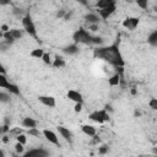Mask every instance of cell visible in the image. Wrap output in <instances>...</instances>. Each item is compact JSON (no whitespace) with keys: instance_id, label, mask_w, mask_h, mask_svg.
<instances>
[{"instance_id":"17","label":"cell","mask_w":157,"mask_h":157,"mask_svg":"<svg viewBox=\"0 0 157 157\" xmlns=\"http://www.w3.org/2000/svg\"><path fill=\"white\" fill-rule=\"evenodd\" d=\"M37 120L36 119H33V118H29V117H26V118H23V120H22V125L25 126V128H28V129H33V128H37Z\"/></svg>"},{"instance_id":"12","label":"cell","mask_w":157,"mask_h":157,"mask_svg":"<svg viewBox=\"0 0 157 157\" xmlns=\"http://www.w3.org/2000/svg\"><path fill=\"white\" fill-rule=\"evenodd\" d=\"M81 130H82V132H83L85 135H87V136H90V137H93V136H96V134H97L96 128H94L93 125H90V124H83V125L81 126Z\"/></svg>"},{"instance_id":"11","label":"cell","mask_w":157,"mask_h":157,"mask_svg":"<svg viewBox=\"0 0 157 157\" xmlns=\"http://www.w3.org/2000/svg\"><path fill=\"white\" fill-rule=\"evenodd\" d=\"M58 129V131H59V134L61 135V137H64L67 142H71L72 141V132L67 129V128H65V126H58L56 128Z\"/></svg>"},{"instance_id":"32","label":"cell","mask_w":157,"mask_h":157,"mask_svg":"<svg viewBox=\"0 0 157 157\" xmlns=\"http://www.w3.org/2000/svg\"><path fill=\"white\" fill-rule=\"evenodd\" d=\"M0 31H1V33H6V32L10 31V27H9L6 23H2V25L0 26Z\"/></svg>"},{"instance_id":"6","label":"cell","mask_w":157,"mask_h":157,"mask_svg":"<svg viewBox=\"0 0 157 157\" xmlns=\"http://www.w3.org/2000/svg\"><path fill=\"white\" fill-rule=\"evenodd\" d=\"M43 136L50 142V144H53V145H56V146H60V142H59V137H58V135L53 131V130H49V129H44L43 131Z\"/></svg>"},{"instance_id":"34","label":"cell","mask_w":157,"mask_h":157,"mask_svg":"<svg viewBox=\"0 0 157 157\" xmlns=\"http://www.w3.org/2000/svg\"><path fill=\"white\" fill-rule=\"evenodd\" d=\"M65 15H66V11H65V10H59L58 13H56V17H59V18H64Z\"/></svg>"},{"instance_id":"37","label":"cell","mask_w":157,"mask_h":157,"mask_svg":"<svg viewBox=\"0 0 157 157\" xmlns=\"http://www.w3.org/2000/svg\"><path fill=\"white\" fill-rule=\"evenodd\" d=\"M0 157H5V155H4V151H2V150L0 151Z\"/></svg>"},{"instance_id":"36","label":"cell","mask_w":157,"mask_h":157,"mask_svg":"<svg viewBox=\"0 0 157 157\" xmlns=\"http://www.w3.org/2000/svg\"><path fill=\"white\" fill-rule=\"evenodd\" d=\"M2 141H4V142H7V141H9V136H4V137H2Z\"/></svg>"},{"instance_id":"30","label":"cell","mask_w":157,"mask_h":157,"mask_svg":"<svg viewBox=\"0 0 157 157\" xmlns=\"http://www.w3.org/2000/svg\"><path fill=\"white\" fill-rule=\"evenodd\" d=\"M137 6H140L141 9H147V6H148V4H147V0H137Z\"/></svg>"},{"instance_id":"21","label":"cell","mask_w":157,"mask_h":157,"mask_svg":"<svg viewBox=\"0 0 157 157\" xmlns=\"http://www.w3.org/2000/svg\"><path fill=\"white\" fill-rule=\"evenodd\" d=\"M147 42H148V44H151L152 47H157V29L153 31V32L147 37Z\"/></svg>"},{"instance_id":"13","label":"cell","mask_w":157,"mask_h":157,"mask_svg":"<svg viewBox=\"0 0 157 157\" xmlns=\"http://www.w3.org/2000/svg\"><path fill=\"white\" fill-rule=\"evenodd\" d=\"M85 20L88 23V26H92V25H98L101 21V17L98 13H87L85 16Z\"/></svg>"},{"instance_id":"1","label":"cell","mask_w":157,"mask_h":157,"mask_svg":"<svg viewBox=\"0 0 157 157\" xmlns=\"http://www.w3.org/2000/svg\"><path fill=\"white\" fill-rule=\"evenodd\" d=\"M93 56L96 59H102L110 65H113L115 69L123 70L124 67V59L120 54L119 47L117 44H112L109 47H98L93 50Z\"/></svg>"},{"instance_id":"38","label":"cell","mask_w":157,"mask_h":157,"mask_svg":"<svg viewBox=\"0 0 157 157\" xmlns=\"http://www.w3.org/2000/svg\"><path fill=\"white\" fill-rule=\"evenodd\" d=\"M155 11H156V12H157V6H156V7H155Z\"/></svg>"},{"instance_id":"10","label":"cell","mask_w":157,"mask_h":157,"mask_svg":"<svg viewBox=\"0 0 157 157\" xmlns=\"http://www.w3.org/2000/svg\"><path fill=\"white\" fill-rule=\"evenodd\" d=\"M115 9H117V5H113V6L107 7V9H103V10H98V15H99V17H101V18L107 20L108 17H110V16L114 13Z\"/></svg>"},{"instance_id":"18","label":"cell","mask_w":157,"mask_h":157,"mask_svg":"<svg viewBox=\"0 0 157 157\" xmlns=\"http://www.w3.org/2000/svg\"><path fill=\"white\" fill-rule=\"evenodd\" d=\"M65 65H66V63H65V59H64L63 56L56 55V56L53 59V66H54V67H56V69H61V67H64Z\"/></svg>"},{"instance_id":"7","label":"cell","mask_w":157,"mask_h":157,"mask_svg":"<svg viewBox=\"0 0 157 157\" xmlns=\"http://www.w3.org/2000/svg\"><path fill=\"white\" fill-rule=\"evenodd\" d=\"M139 22H140V18H139V17H126V18L123 21L121 25H123V27H125L126 29L134 31V29L137 27Z\"/></svg>"},{"instance_id":"8","label":"cell","mask_w":157,"mask_h":157,"mask_svg":"<svg viewBox=\"0 0 157 157\" xmlns=\"http://www.w3.org/2000/svg\"><path fill=\"white\" fill-rule=\"evenodd\" d=\"M66 96H67V98H69L70 101H72V102H75V103H83V97H82V94H81L78 91H76V90H69L67 93H66Z\"/></svg>"},{"instance_id":"19","label":"cell","mask_w":157,"mask_h":157,"mask_svg":"<svg viewBox=\"0 0 157 157\" xmlns=\"http://www.w3.org/2000/svg\"><path fill=\"white\" fill-rule=\"evenodd\" d=\"M120 81H121V76L117 72V74L112 75V76L108 78V85H109V86H118V85L120 83Z\"/></svg>"},{"instance_id":"14","label":"cell","mask_w":157,"mask_h":157,"mask_svg":"<svg viewBox=\"0 0 157 157\" xmlns=\"http://www.w3.org/2000/svg\"><path fill=\"white\" fill-rule=\"evenodd\" d=\"M63 52L67 55H75L78 53V45L76 43H72V44H69L66 47L63 48Z\"/></svg>"},{"instance_id":"16","label":"cell","mask_w":157,"mask_h":157,"mask_svg":"<svg viewBox=\"0 0 157 157\" xmlns=\"http://www.w3.org/2000/svg\"><path fill=\"white\" fill-rule=\"evenodd\" d=\"M113 5H117L114 0H99L96 2V6L99 9V10H103V9H107V7H110Z\"/></svg>"},{"instance_id":"5","label":"cell","mask_w":157,"mask_h":157,"mask_svg":"<svg viewBox=\"0 0 157 157\" xmlns=\"http://www.w3.org/2000/svg\"><path fill=\"white\" fill-rule=\"evenodd\" d=\"M22 157H49V152L43 147H37L28 150Z\"/></svg>"},{"instance_id":"22","label":"cell","mask_w":157,"mask_h":157,"mask_svg":"<svg viewBox=\"0 0 157 157\" xmlns=\"http://www.w3.org/2000/svg\"><path fill=\"white\" fill-rule=\"evenodd\" d=\"M10 32H11V34H12V37H13L15 39H20V38H22V36H23V32H22L21 29H18V28H11Z\"/></svg>"},{"instance_id":"26","label":"cell","mask_w":157,"mask_h":157,"mask_svg":"<svg viewBox=\"0 0 157 157\" xmlns=\"http://www.w3.org/2000/svg\"><path fill=\"white\" fill-rule=\"evenodd\" d=\"M148 107L153 110H157V98L156 97H151L148 101Z\"/></svg>"},{"instance_id":"28","label":"cell","mask_w":157,"mask_h":157,"mask_svg":"<svg viewBox=\"0 0 157 157\" xmlns=\"http://www.w3.org/2000/svg\"><path fill=\"white\" fill-rule=\"evenodd\" d=\"M16 140H17V142H20L22 145H26V142H27V137L25 134H20L18 136H16Z\"/></svg>"},{"instance_id":"35","label":"cell","mask_w":157,"mask_h":157,"mask_svg":"<svg viewBox=\"0 0 157 157\" xmlns=\"http://www.w3.org/2000/svg\"><path fill=\"white\" fill-rule=\"evenodd\" d=\"M70 17H71V12H69V13L66 12V15H65V17H64V20H65V21H67V20L70 18Z\"/></svg>"},{"instance_id":"20","label":"cell","mask_w":157,"mask_h":157,"mask_svg":"<svg viewBox=\"0 0 157 157\" xmlns=\"http://www.w3.org/2000/svg\"><path fill=\"white\" fill-rule=\"evenodd\" d=\"M44 50L42 49V48H36V49H33L31 53H29V55L32 56V58H36V59H42L43 58V55H44Z\"/></svg>"},{"instance_id":"23","label":"cell","mask_w":157,"mask_h":157,"mask_svg":"<svg viewBox=\"0 0 157 157\" xmlns=\"http://www.w3.org/2000/svg\"><path fill=\"white\" fill-rule=\"evenodd\" d=\"M0 102H2V103H7V102H10V93H9V92H4V91H1V92H0Z\"/></svg>"},{"instance_id":"2","label":"cell","mask_w":157,"mask_h":157,"mask_svg":"<svg viewBox=\"0 0 157 157\" xmlns=\"http://www.w3.org/2000/svg\"><path fill=\"white\" fill-rule=\"evenodd\" d=\"M72 39H74V43H76V44L81 43V44H87V45H99L103 43V39L101 37L93 36L90 31H87L83 27H81L74 32Z\"/></svg>"},{"instance_id":"25","label":"cell","mask_w":157,"mask_h":157,"mask_svg":"<svg viewBox=\"0 0 157 157\" xmlns=\"http://www.w3.org/2000/svg\"><path fill=\"white\" fill-rule=\"evenodd\" d=\"M42 60H43V63H44V64L53 66V60H52V56H50V54H49V53H44V55H43Z\"/></svg>"},{"instance_id":"31","label":"cell","mask_w":157,"mask_h":157,"mask_svg":"<svg viewBox=\"0 0 157 157\" xmlns=\"http://www.w3.org/2000/svg\"><path fill=\"white\" fill-rule=\"evenodd\" d=\"M108 150H109V148H108L107 145H102L101 147H98V153H99V155H105V153L108 152Z\"/></svg>"},{"instance_id":"15","label":"cell","mask_w":157,"mask_h":157,"mask_svg":"<svg viewBox=\"0 0 157 157\" xmlns=\"http://www.w3.org/2000/svg\"><path fill=\"white\" fill-rule=\"evenodd\" d=\"M5 90H6V92H9L10 94H15V96H20V93H21L18 86L15 85V83H11L10 81H9L7 85L5 86Z\"/></svg>"},{"instance_id":"3","label":"cell","mask_w":157,"mask_h":157,"mask_svg":"<svg viewBox=\"0 0 157 157\" xmlns=\"http://www.w3.org/2000/svg\"><path fill=\"white\" fill-rule=\"evenodd\" d=\"M21 22H22L23 31H25L27 34H29L31 37H33V38H36V39L38 40V37H37V29H36V25H34V22H33V20H32L31 15H29V13H26V15L22 17Z\"/></svg>"},{"instance_id":"29","label":"cell","mask_w":157,"mask_h":157,"mask_svg":"<svg viewBox=\"0 0 157 157\" xmlns=\"http://www.w3.org/2000/svg\"><path fill=\"white\" fill-rule=\"evenodd\" d=\"M23 146H25V145H22V144H20V142H17V144L15 145V151H16L17 155H21V153L23 152Z\"/></svg>"},{"instance_id":"33","label":"cell","mask_w":157,"mask_h":157,"mask_svg":"<svg viewBox=\"0 0 157 157\" xmlns=\"http://www.w3.org/2000/svg\"><path fill=\"white\" fill-rule=\"evenodd\" d=\"M74 110H75L76 113L81 112V110H82V103H75V105H74Z\"/></svg>"},{"instance_id":"24","label":"cell","mask_w":157,"mask_h":157,"mask_svg":"<svg viewBox=\"0 0 157 157\" xmlns=\"http://www.w3.org/2000/svg\"><path fill=\"white\" fill-rule=\"evenodd\" d=\"M27 134H28V135H31V136H34V137H39L40 135H43V132H42V131H39L37 128H33V129H28Z\"/></svg>"},{"instance_id":"39","label":"cell","mask_w":157,"mask_h":157,"mask_svg":"<svg viewBox=\"0 0 157 157\" xmlns=\"http://www.w3.org/2000/svg\"><path fill=\"white\" fill-rule=\"evenodd\" d=\"M156 153H157V150H156Z\"/></svg>"},{"instance_id":"27","label":"cell","mask_w":157,"mask_h":157,"mask_svg":"<svg viewBox=\"0 0 157 157\" xmlns=\"http://www.w3.org/2000/svg\"><path fill=\"white\" fill-rule=\"evenodd\" d=\"M7 82H9L7 77H6L5 75H1V74H0V87H1V88H5V86L7 85Z\"/></svg>"},{"instance_id":"9","label":"cell","mask_w":157,"mask_h":157,"mask_svg":"<svg viewBox=\"0 0 157 157\" xmlns=\"http://www.w3.org/2000/svg\"><path fill=\"white\" fill-rule=\"evenodd\" d=\"M38 101L45 105V107H49V108H54L56 105V102H55V98L53 96H38Z\"/></svg>"},{"instance_id":"4","label":"cell","mask_w":157,"mask_h":157,"mask_svg":"<svg viewBox=\"0 0 157 157\" xmlns=\"http://www.w3.org/2000/svg\"><path fill=\"white\" fill-rule=\"evenodd\" d=\"M88 118L94 121V123H98V124H103L105 121L109 120V113L107 112V109H99V110H94L92 113H90Z\"/></svg>"}]
</instances>
